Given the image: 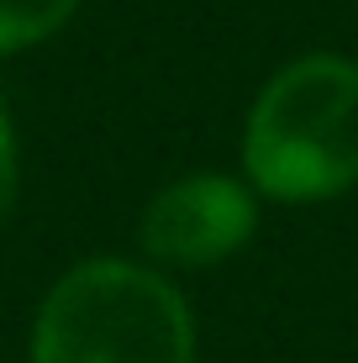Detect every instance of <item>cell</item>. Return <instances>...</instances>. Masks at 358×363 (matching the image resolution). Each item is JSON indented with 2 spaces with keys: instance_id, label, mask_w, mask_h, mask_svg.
<instances>
[{
  "instance_id": "cell-4",
  "label": "cell",
  "mask_w": 358,
  "mask_h": 363,
  "mask_svg": "<svg viewBox=\"0 0 358 363\" xmlns=\"http://www.w3.org/2000/svg\"><path fill=\"white\" fill-rule=\"evenodd\" d=\"M79 0H0V58L27 53L69 27Z\"/></svg>"
},
{
  "instance_id": "cell-1",
  "label": "cell",
  "mask_w": 358,
  "mask_h": 363,
  "mask_svg": "<svg viewBox=\"0 0 358 363\" xmlns=\"http://www.w3.org/2000/svg\"><path fill=\"white\" fill-rule=\"evenodd\" d=\"M248 184L285 206H316L358 184V58H290L258 90L242 127Z\"/></svg>"
},
{
  "instance_id": "cell-3",
  "label": "cell",
  "mask_w": 358,
  "mask_h": 363,
  "mask_svg": "<svg viewBox=\"0 0 358 363\" xmlns=\"http://www.w3.org/2000/svg\"><path fill=\"white\" fill-rule=\"evenodd\" d=\"M142 247L169 269H211L258 232V195L232 174H184L169 179L142 211Z\"/></svg>"
},
{
  "instance_id": "cell-5",
  "label": "cell",
  "mask_w": 358,
  "mask_h": 363,
  "mask_svg": "<svg viewBox=\"0 0 358 363\" xmlns=\"http://www.w3.org/2000/svg\"><path fill=\"white\" fill-rule=\"evenodd\" d=\"M16 184H21V147H16V121H11V106L0 95V221L16 206Z\"/></svg>"
},
{
  "instance_id": "cell-2",
  "label": "cell",
  "mask_w": 358,
  "mask_h": 363,
  "mask_svg": "<svg viewBox=\"0 0 358 363\" xmlns=\"http://www.w3.org/2000/svg\"><path fill=\"white\" fill-rule=\"evenodd\" d=\"M32 363H195V321L164 274L84 258L37 306Z\"/></svg>"
}]
</instances>
